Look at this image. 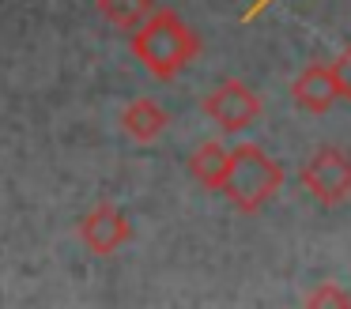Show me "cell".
<instances>
[{
	"instance_id": "cell-1",
	"label": "cell",
	"mask_w": 351,
	"mask_h": 309,
	"mask_svg": "<svg viewBox=\"0 0 351 309\" xmlns=\"http://www.w3.org/2000/svg\"><path fill=\"white\" fill-rule=\"evenodd\" d=\"M129 45H132V57H136L155 79H174L200 49L197 34L182 23V15L167 12V8H155V12L132 30Z\"/></svg>"
},
{
	"instance_id": "cell-2",
	"label": "cell",
	"mask_w": 351,
	"mask_h": 309,
	"mask_svg": "<svg viewBox=\"0 0 351 309\" xmlns=\"http://www.w3.org/2000/svg\"><path fill=\"white\" fill-rule=\"evenodd\" d=\"M276 188H280V170H276L272 158H265V151H257V147L230 151V166H227V177H223V193H227L238 208L257 211Z\"/></svg>"
},
{
	"instance_id": "cell-3",
	"label": "cell",
	"mask_w": 351,
	"mask_h": 309,
	"mask_svg": "<svg viewBox=\"0 0 351 309\" xmlns=\"http://www.w3.org/2000/svg\"><path fill=\"white\" fill-rule=\"evenodd\" d=\"M76 234L95 256H114L117 249H125L132 241V223L125 219V211L110 200H99L95 208H87L76 223Z\"/></svg>"
},
{
	"instance_id": "cell-4",
	"label": "cell",
	"mask_w": 351,
	"mask_h": 309,
	"mask_svg": "<svg viewBox=\"0 0 351 309\" xmlns=\"http://www.w3.org/2000/svg\"><path fill=\"white\" fill-rule=\"evenodd\" d=\"M204 113L219 128L238 132V128H245L253 117H257V98H253V90L242 87L238 79H227V83H219V87L204 98Z\"/></svg>"
},
{
	"instance_id": "cell-5",
	"label": "cell",
	"mask_w": 351,
	"mask_h": 309,
	"mask_svg": "<svg viewBox=\"0 0 351 309\" xmlns=\"http://www.w3.org/2000/svg\"><path fill=\"white\" fill-rule=\"evenodd\" d=\"M170 125V113L162 110L155 98H136L121 110V132L132 143H155Z\"/></svg>"
},
{
	"instance_id": "cell-6",
	"label": "cell",
	"mask_w": 351,
	"mask_h": 309,
	"mask_svg": "<svg viewBox=\"0 0 351 309\" xmlns=\"http://www.w3.org/2000/svg\"><path fill=\"white\" fill-rule=\"evenodd\" d=\"M230 166V151H223L219 143H204L189 155V173L208 188H223V177H227Z\"/></svg>"
},
{
	"instance_id": "cell-7",
	"label": "cell",
	"mask_w": 351,
	"mask_h": 309,
	"mask_svg": "<svg viewBox=\"0 0 351 309\" xmlns=\"http://www.w3.org/2000/svg\"><path fill=\"white\" fill-rule=\"evenodd\" d=\"M95 4H99L102 19H106L110 27L129 30V34L155 12V0H95Z\"/></svg>"
}]
</instances>
